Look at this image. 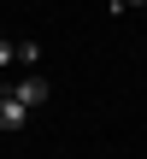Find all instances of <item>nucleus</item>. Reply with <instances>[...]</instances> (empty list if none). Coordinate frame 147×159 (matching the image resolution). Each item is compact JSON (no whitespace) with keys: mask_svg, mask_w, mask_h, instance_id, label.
<instances>
[{"mask_svg":"<svg viewBox=\"0 0 147 159\" xmlns=\"http://www.w3.org/2000/svg\"><path fill=\"white\" fill-rule=\"evenodd\" d=\"M24 124H29V112H24L12 94H0V130H24Z\"/></svg>","mask_w":147,"mask_h":159,"instance_id":"f03ea898","label":"nucleus"},{"mask_svg":"<svg viewBox=\"0 0 147 159\" xmlns=\"http://www.w3.org/2000/svg\"><path fill=\"white\" fill-rule=\"evenodd\" d=\"M6 65H12V41H0V71H6Z\"/></svg>","mask_w":147,"mask_h":159,"instance_id":"20e7f679","label":"nucleus"},{"mask_svg":"<svg viewBox=\"0 0 147 159\" xmlns=\"http://www.w3.org/2000/svg\"><path fill=\"white\" fill-rule=\"evenodd\" d=\"M6 94H12V100H18L24 112H35V106H47V100H53V83H47L41 71H29V77H24L18 89H6Z\"/></svg>","mask_w":147,"mask_h":159,"instance_id":"f257e3e1","label":"nucleus"},{"mask_svg":"<svg viewBox=\"0 0 147 159\" xmlns=\"http://www.w3.org/2000/svg\"><path fill=\"white\" fill-rule=\"evenodd\" d=\"M12 65L35 71V65H41V47H35V41H12Z\"/></svg>","mask_w":147,"mask_h":159,"instance_id":"7ed1b4c3","label":"nucleus"}]
</instances>
